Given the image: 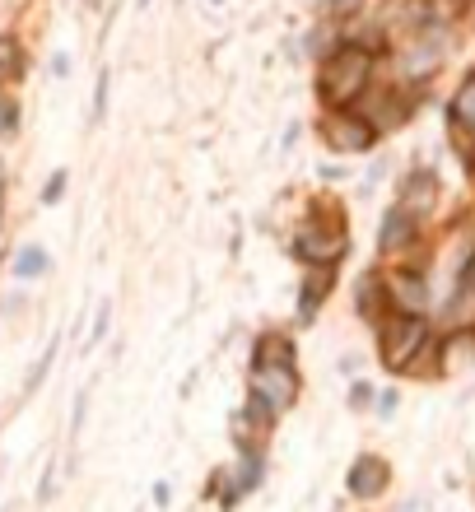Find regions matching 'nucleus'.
Wrapping results in <instances>:
<instances>
[{"instance_id": "nucleus-4", "label": "nucleus", "mask_w": 475, "mask_h": 512, "mask_svg": "<svg viewBox=\"0 0 475 512\" xmlns=\"http://www.w3.org/2000/svg\"><path fill=\"white\" fill-rule=\"evenodd\" d=\"M103 103H108V70L98 75V94H94V122L103 117Z\"/></svg>"}, {"instance_id": "nucleus-6", "label": "nucleus", "mask_w": 475, "mask_h": 512, "mask_svg": "<svg viewBox=\"0 0 475 512\" xmlns=\"http://www.w3.org/2000/svg\"><path fill=\"white\" fill-rule=\"evenodd\" d=\"M66 66H70V56L56 52V56H52V75H66Z\"/></svg>"}, {"instance_id": "nucleus-1", "label": "nucleus", "mask_w": 475, "mask_h": 512, "mask_svg": "<svg viewBox=\"0 0 475 512\" xmlns=\"http://www.w3.org/2000/svg\"><path fill=\"white\" fill-rule=\"evenodd\" d=\"M42 270H47V252L42 247H24L14 256V280H38Z\"/></svg>"}, {"instance_id": "nucleus-3", "label": "nucleus", "mask_w": 475, "mask_h": 512, "mask_svg": "<svg viewBox=\"0 0 475 512\" xmlns=\"http://www.w3.org/2000/svg\"><path fill=\"white\" fill-rule=\"evenodd\" d=\"M14 131H19V103H14V94L0 80V135H14Z\"/></svg>"}, {"instance_id": "nucleus-2", "label": "nucleus", "mask_w": 475, "mask_h": 512, "mask_svg": "<svg viewBox=\"0 0 475 512\" xmlns=\"http://www.w3.org/2000/svg\"><path fill=\"white\" fill-rule=\"evenodd\" d=\"M19 66H24V47H19V38H14V33H0V80L19 75Z\"/></svg>"}, {"instance_id": "nucleus-5", "label": "nucleus", "mask_w": 475, "mask_h": 512, "mask_svg": "<svg viewBox=\"0 0 475 512\" xmlns=\"http://www.w3.org/2000/svg\"><path fill=\"white\" fill-rule=\"evenodd\" d=\"M61 187H66V173H56L52 182L42 187V201H56V196H61Z\"/></svg>"}]
</instances>
